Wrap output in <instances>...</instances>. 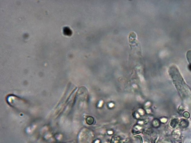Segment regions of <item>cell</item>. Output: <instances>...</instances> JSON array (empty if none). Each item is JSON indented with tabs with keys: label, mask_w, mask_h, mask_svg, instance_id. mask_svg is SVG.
<instances>
[{
	"label": "cell",
	"mask_w": 191,
	"mask_h": 143,
	"mask_svg": "<svg viewBox=\"0 0 191 143\" xmlns=\"http://www.w3.org/2000/svg\"><path fill=\"white\" fill-rule=\"evenodd\" d=\"M63 33L66 36H70L72 34V30L68 27H66L63 28Z\"/></svg>",
	"instance_id": "obj_1"
}]
</instances>
